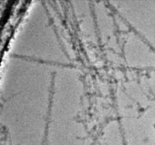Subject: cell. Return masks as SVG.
Listing matches in <instances>:
<instances>
[{"mask_svg": "<svg viewBox=\"0 0 155 145\" xmlns=\"http://www.w3.org/2000/svg\"><path fill=\"white\" fill-rule=\"evenodd\" d=\"M136 7V33L155 50V1H139Z\"/></svg>", "mask_w": 155, "mask_h": 145, "instance_id": "cell-1", "label": "cell"}]
</instances>
